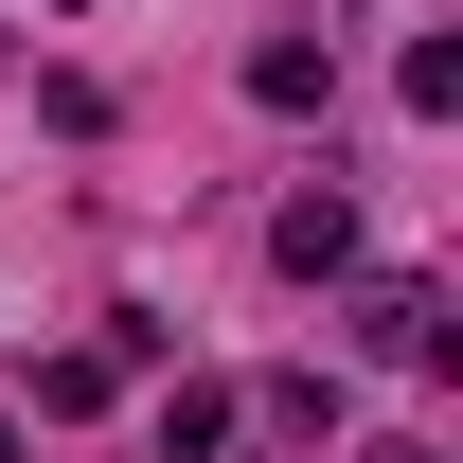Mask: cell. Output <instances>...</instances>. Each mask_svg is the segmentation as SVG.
<instances>
[{
    "instance_id": "3957f363",
    "label": "cell",
    "mask_w": 463,
    "mask_h": 463,
    "mask_svg": "<svg viewBox=\"0 0 463 463\" xmlns=\"http://www.w3.org/2000/svg\"><path fill=\"white\" fill-rule=\"evenodd\" d=\"M143 446H161V463H214V446H232V392H214V374H178V392L143 410Z\"/></svg>"
},
{
    "instance_id": "5b68a950",
    "label": "cell",
    "mask_w": 463,
    "mask_h": 463,
    "mask_svg": "<svg viewBox=\"0 0 463 463\" xmlns=\"http://www.w3.org/2000/svg\"><path fill=\"white\" fill-rule=\"evenodd\" d=\"M321 90H339L321 36H268V54H250V108H321Z\"/></svg>"
},
{
    "instance_id": "7a4b0ae2",
    "label": "cell",
    "mask_w": 463,
    "mask_h": 463,
    "mask_svg": "<svg viewBox=\"0 0 463 463\" xmlns=\"http://www.w3.org/2000/svg\"><path fill=\"white\" fill-rule=\"evenodd\" d=\"M268 268H286V286H339V268H356V196H339V178L268 214Z\"/></svg>"
},
{
    "instance_id": "8992f818",
    "label": "cell",
    "mask_w": 463,
    "mask_h": 463,
    "mask_svg": "<svg viewBox=\"0 0 463 463\" xmlns=\"http://www.w3.org/2000/svg\"><path fill=\"white\" fill-rule=\"evenodd\" d=\"M0 463H18V410H0Z\"/></svg>"
},
{
    "instance_id": "6da1fadb",
    "label": "cell",
    "mask_w": 463,
    "mask_h": 463,
    "mask_svg": "<svg viewBox=\"0 0 463 463\" xmlns=\"http://www.w3.org/2000/svg\"><path fill=\"white\" fill-rule=\"evenodd\" d=\"M356 356H392V374H446V286H428V268H374V286H356Z\"/></svg>"
},
{
    "instance_id": "277c9868",
    "label": "cell",
    "mask_w": 463,
    "mask_h": 463,
    "mask_svg": "<svg viewBox=\"0 0 463 463\" xmlns=\"http://www.w3.org/2000/svg\"><path fill=\"white\" fill-rule=\"evenodd\" d=\"M125 392V339H54L36 356V410H108Z\"/></svg>"
}]
</instances>
